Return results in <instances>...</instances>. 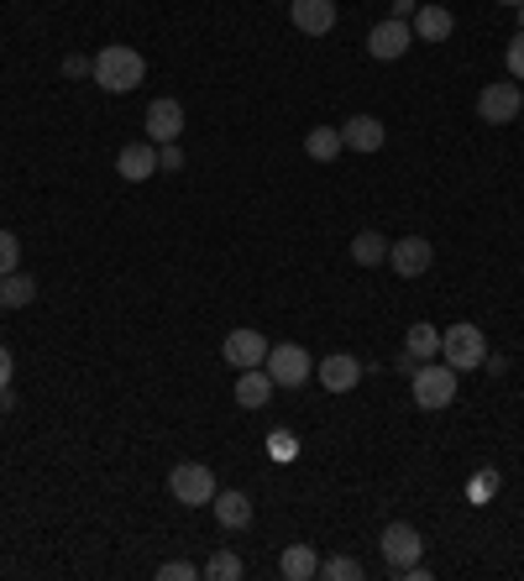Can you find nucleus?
Wrapping results in <instances>:
<instances>
[{"label": "nucleus", "mask_w": 524, "mask_h": 581, "mask_svg": "<svg viewBox=\"0 0 524 581\" xmlns=\"http://www.w3.org/2000/svg\"><path fill=\"white\" fill-rule=\"evenodd\" d=\"M409 22H414L409 31H414L420 42H446V37L457 31V16H451L446 5H436V0H425V5H420V11L409 16Z\"/></svg>", "instance_id": "14"}, {"label": "nucleus", "mask_w": 524, "mask_h": 581, "mask_svg": "<svg viewBox=\"0 0 524 581\" xmlns=\"http://www.w3.org/2000/svg\"><path fill=\"white\" fill-rule=\"evenodd\" d=\"M63 74H68V79H95V59H63Z\"/></svg>", "instance_id": "31"}, {"label": "nucleus", "mask_w": 524, "mask_h": 581, "mask_svg": "<svg viewBox=\"0 0 524 581\" xmlns=\"http://www.w3.org/2000/svg\"><path fill=\"white\" fill-rule=\"evenodd\" d=\"M315 378H321L325 393H351L362 382V362L347 356V351H336V356H325L321 367H315Z\"/></svg>", "instance_id": "12"}, {"label": "nucleus", "mask_w": 524, "mask_h": 581, "mask_svg": "<svg viewBox=\"0 0 524 581\" xmlns=\"http://www.w3.org/2000/svg\"><path fill=\"white\" fill-rule=\"evenodd\" d=\"M210 508H215V519H221V529H247L252 523V497L236 493V488H226V493L210 497Z\"/></svg>", "instance_id": "18"}, {"label": "nucleus", "mask_w": 524, "mask_h": 581, "mask_svg": "<svg viewBox=\"0 0 524 581\" xmlns=\"http://www.w3.org/2000/svg\"><path fill=\"white\" fill-rule=\"evenodd\" d=\"M16 267H22V241H16V231H0V278Z\"/></svg>", "instance_id": "27"}, {"label": "nucleus", "mask_w": 524, "mask_h": 581, "mask_svg": "<svg viewBox=\"0 0 524 581\" xmlns=\"http://www.w3.org/2000/svg\"><path fill=\"white\" fill-rule=\"evenodd\" d=\"M498 493V471L488 466V471H477L472 482H466V503H488V497Z\"/></svg>", "instance_id": "26"}, {"label": "nucleus", "mask_w": 524, "mask_h": 581, "mask_svg": "<svg viewBox=\"0 0 524 581\" xmlns=\"http://www.w3.org/2000/svg\"><path fill=\"white\" fill-rule=\"evenodd\" d=\"M503 5H524V0H503Z\"/></svg>", "instance_id": "35"}, {"label": "nucleus", "mask_w": 524, "mask_h": 581, "mask_svg": "<svg viewBox=\"0 0 524 581\" xmlns=\"http://www.w3.org/2000/svg\"><path fill=\"white\" fill-rule=\"evenodd\" d=\"M142 79H147V59L137 53V48L105 42V48L95 53V85L105 89V94H132Z\"/></svg>", "instance_id": "1"}, {"label": "nucleus", "mask_w": 524, "mask_h": 581, "mask_svg": "<svg viewBox=\"0 0 524 581\" xmlns=\"http://www.w3.org/2000/svg\"><path fill=\"white\" fill-rule=\"evenodd\" d=\"M204 577H210V581H236V577H241V560H236L232 551H215V555H210V566H204Z\"/></svg>", "instance_id": "25"}, {"label": "nucleus", "mask_w": 524, "mask_h": 581, "mask_svg": "<svg viewBox=\"0 0 524 581\" xmlns=\"http://www.w3.org/2000/svg\"><path fill=\"white\" fill-rule=\"evenodd\" d=\"M304 152H310L315 163H336V157L347 152V142H341V126H315V131L304 137Z\"/></svg>", "instance_id": "22"}, {"label": "nucleus", "mask_w": 524, "mask_h": 581, "mask_svg": "<svg viewBox=\"0 0 524 581\" xmlns=\"http://www.w3.org/2000/svg\"><path fill=\"white\" fill-rule=\"evenodd\" d=\"M32 299H37V278H32V273L16 267V273L0 278V310H27Z\"/></svg>", "instance_id": "20"}, {"label": "nucleus", "mask_w": 524, "mask_h": 581, "mask_svg": "<svg viewBox=\"0 0 524 581\" xmlns=\"http://www.w3.org/2000/svg\"><path fill=\"white\" fill-rule=\"evenodd\" d=\"M457 378H462V372H451L446 362H420L414 378H409V393H414L420 408H446L457 399Z\"/></svg>", "instance_id": "4"}, {"label": "nucleus", "mask_w": 524, "mask_h": 581, "mask_svg": "<svg viewBox=\"0 0 524 581\" xmlns=\"http://www.w3.org/2000/svg\"><path fill=\"white\" fill-rule=\"evenodd\" d=\"M273 393H278V382L267 378V367H247V372L236 378V404L241 408H267Z\"/></svg>", "instance_id": "16"}, {"label": "nucleus", "mask_w": 524, "mask_h": 581, "mask_svg": "<svg viewBox=\"0 0 524 581\" xmlns=\"http://www.w3.org/2000/svg\"><path fill=\"white\" fill-rule=\"evenodd\" d=\"M514 11H520V31H524V5H514Z\"/></svg>", "instance_id": "34"}, {"label": "nucleus", "mask_w": 524, "mask_h": 581, "mask_svg": "<svg viewBox=\"0 0 524 581\" xmlns=\"http://www.w3.org/2000/svg\"><path fill=\"white\" fill-rule=\"evenodd\" d=\"M221 356H226V367H236V372L262 367V362H267V336L252 330V325H241V330H232V336L221 341Z\"/></svg>", "instance_id": "8"}, {"label": "nucleus", "mask_w": 524, "mask_h": 581, "mask_svg": "<svg viewBox=\"0 0 524 581\" xmlns=\"http://www.w3.org/2000/svg\"><path fill=\"white\" fill-rule=\"evenodd\" d=\"M267 378L278 382V388H304V382L315 378V356L299 346V341H278V346H267Z\"/></svg>", "instance_id": "3"}, {"label": "nucleus", "mask_w": 524, "mask_h": 581, "mask_svg": "<svg viewBox=\"0 0 524 581\" xmlns=\"http://www.w3.org/2000/svg\"><path fill=\"white\" fill-rule=\"evenodd\" d=\"M321 577L325 581H362V560H351V555H330V560H321Z\"/></svg>", "instance_id": "24"}, {"label": "nucleus", "mask_w": 524, "mask_h": 581, "mask_svg": "<svg viewBox=\"0 0 524 581\" xmlns=\"http://www.w3.org/2000/svg\"><path fill=\"white\" fill-rule=\"evenodd\" d=\"M341 142H347L351 152H378V147L388 142V126H383L378 116H347V126H341Z\"/></svg>", "instance_id": "15"}, {"label": "nucleus", "mask_w": 524, "mask_h": 581, "mask_svg": "<svg viewBox=\"0 0 524 581\" xmlns=\"http://www.w3.org/2000/svg\"><path fill=\"white\" fill-rule=\"evenodd\" d=\"M383 560H388V571H404V566H414L420 555H425V540H420V529L404 519H394L388 529H383Z\"/></svg>", "instance_id": "7"}, {"label": "nucleus", "mask_w": 524, "mask_h": 581, "mask_svg": "<svg viewBox=\"0 0 524 581\" xmlns=\"http://www.w3.org/2000/svg\"><path fill=\"white\" fill-rule=\"evenodd\" d=\"M409 42H414V31H409V22H399V16H388V22H378V27L367 31V53L378 63H399L409 53Z\"/></svg>", "instance_id": "9"}, {"label": "nucleus", "mask_w": 524, "mask_h": 581, "mask_svg": "<svg viewBox=\"0 0 524 581\" xmlns=\"http://www.w3.org/2000/svg\"><path fill=\"white\" fill-rule=\"evenodd\" d=\"M509 79H524V31H514V42H509Z\"/></svg>", "instance_id": "30"}, {"label": "nucleus", "mask_w": 524, "mask_h": 581, "mask_svg": "<svg viewBox=\"0 0 524 581\" xmlns=\"http://www.w3.org/2000/svg\"><path fill=\"white\" fill-rule=\"evenodd\" d=\"M289 22L304 37H325L336 27V0H289Z\"/></svg>", "instance_id": "11"}, {"label": "nucleus", "mask_w": 524, "mask_h": 581, "mask_svg": "<svg viewBox=\"0 0 524 581\" xmlns=\"http://www.w3.org/2000/svg\"><path fill=\"white\" fill-rule=\"evenodd\" d=\"M431 262H436V247H431L425 236H404V241H394V247H388V267H394L399 278H420V273H431Z\"/></svg>", "instance_id": "10"}, {"label": "nucleus", "mask_w": 524, "mask_h": 581, "mask_svg": "<svg viewBox=\"0 0 524 581\" xmlns=\"http://www.w3.org/2000/svg\"><path fill=\"white\" fill-rule=\"evenodd\" d=\"M404 351L414 356V362H436V356H440V330L431 320L409 325V330H404Z\"/></svg>", "instance_id": "21"}, {"label": "nucleus", "mask_w": 524, "mask_h": 581, "mask_svg": "<svg viewBox=\"0 0 524 581\" xmlns=\"http://www.w3.org/2000/svg\"><path fill=\"white\" fill-rule=\"evenodd\" d=\"M11 372H16V362H11V346H0V393H11Z\"/></svg>", "instance_id": "32"}, {"label": "nucleus", "mask_w": 524, "mask_h": 581, "mask_svg": "<svg viewBox=\"0 0 524 581\" xmlns=\"http://www.w3.org/2000/svg\"><path fill=\"white\" fill-rule=\"evenodd\" d=\"M116 174L126 178V184H142V178L158 174V152L147 142H126L121 147V157H116Z\"/></svg>", "instance_id": "17"}, {"label": "nucleus", "mask_w": 524, "mask_h": 581, "mask_svg": "<svg viewBox=\"0 0 524 581\" xmlns=\"http://www.w3.org/2000/svg\"><path fill=\"white\" fill-rule=\"evenodd\" d=\"M169 493H174L178 508H204L215 497V471L204 462H178L169 471Z\"/></svg>", "instance_id": "5"}, {"label": "nucleus", "mask_w": 524, "mask_h": 581, "mask_svg": "<svg viewBox=\"0 0 524 581\" xmlns=\"http://www.w3.org/2000/svg\"><path fill=\"white\" fill-rule=\"evenodd\" d=\"M184 168V152H178V142H163L158 147V174H178Z\"/></svg>", "instance_id": "29"}, {"label": "nucleus", "mask_w": 524, "mask_h": 581, "mask_svg": "<svg viewBox=\"0 0 524 581\" xmlns=\"http://www.w3.org/2000/svg\"><path fill=\"white\" fill-rule=\"evenodd\" d=\"M347 252H351V262H357V267H378V262H388V241H383L378 231H357Z\"/></svg>", "instance_id": "23"}, {"label": "nucleus", "mask_w": 524, "mask_h": 581, "mask_svg": "<svg viewBox=\"0 0 524 581\" xmlns=\"http://www.w3.org/2000/svg\"><path fill=\"white\" fill-rule=\"evenodd\" d=\"M195 577H200V571H195L189 560H163V566H158V581H195Z\"/></svg>", "instance_id": "28"}, {"label": "nucleus", "mask_w": 524, "mask_h": 581, "mask_svg": "<svg viewBox=\"0 0 524 581\" xmlns=\"http://www.w3.org/2000/svg\"><path fill=\"white\" fill-rule=\"evenodd\" d=\"M278 571L289 581H310V577H321V555H315V545H289V551L278 555Z\"/></svg>", "instance_id": "19"}, {"label": "nucleus", "mask_w": 524, "mask_h": 581, "mask_svg": "<svg viewBox=\"0 0 524 581\" xmlns=\"http://www.w3.org/2000/svg\"><path fill=\"white\" fill-rule=\"evenodd\" d=\"M440 362H446L451 372H477V367L488 362V336H483L477 325H451V330H440Z\"/></svg>", "instance_id": "2"}, {"label": "nucleus", "mask_w": 524, "mask_h": 581, "mask_svg": "<svg viewBox=\"0 0 524 581\" xmlns=\"http://www.w3.org/2000/svg\"><path fill=\"white\" fill-rule=\"evenodd\" d=\"M524 111V89L520 79H503V85H483L477 94V116L488 121V126H509V121Z\"/></svg>", "instance_id": "6"}, {"label": "nucleus", "mask_w": 524, "mask_h": 581, "mask_svg": "<svg viewBox=\"0 0 524 581\" xmlns=\"http://www.w3.org/2000/svg\"><path fill=\"white\" fill-rule=\"evenodd\" d=\"M414 11H420V0H394V16H399V22H409Z\"/></svg>", "instance_id": "33"}, {"label": "nucleus", "mask_w": 524, "mask_h": 581, "mask_svg": "<svg viewBox=\"0 0 524 581\" xmlns=\"http://www.w3.org/2000/svg\"><path fill=\"white\" fill-rule=\"evenodd\" d=\"M178 131H184V105L169 100V94L152 100V105H147V137L163 147V142H178Z\"/></svg>", "instance_id": "13"}]
</instances>
